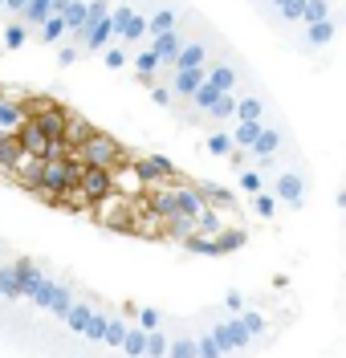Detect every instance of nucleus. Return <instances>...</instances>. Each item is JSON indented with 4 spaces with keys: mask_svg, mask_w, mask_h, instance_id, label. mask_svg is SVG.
I'll return each instance as SVG.
<instances>
[{
    "mask_svg": "<svg viewBox=\"0 0 346 358\" xmlns=\"http://www.w3.org/2000/svg\"><path fill=\"white\" fill-rule=\"evenodd\" d=\"M0 358H4V355H0Z\"/></svg>",
    "mask_w": 346,
    "mask_h": 358,
    "instance_id": "obj_1",
    "label": "nucleus"
}]
</instances>
